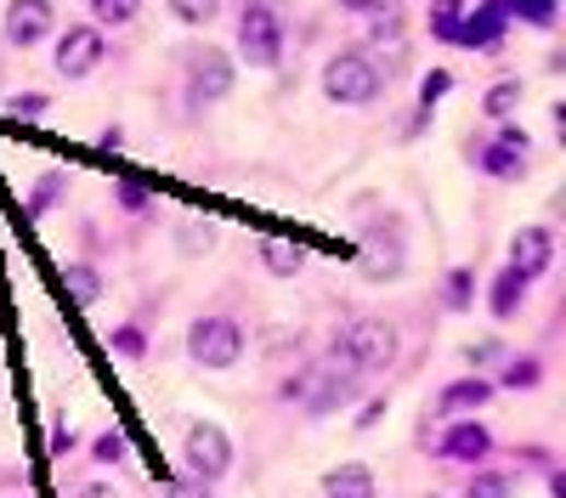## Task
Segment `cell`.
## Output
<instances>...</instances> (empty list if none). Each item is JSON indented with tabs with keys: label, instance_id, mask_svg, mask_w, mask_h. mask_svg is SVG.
I'll return each instance as SVG.
<instances>
[{
	"label": "cell",
	"instance_id": "d6a6232c",
	"mask_svg": "<svg viewBox=\"0 0 566 498\" xmlns=\"http://www.w3.org/2000/svg\"><path fill=\"white\" fill-rule=\"evenodd\" d=\"M125 453V437H103V442H96V459H119Z\"/></svg>",
	"mask_w": 566,
	"mask_h": 498
},
{
	"label": "cell",
	"instance_id": "484cf974",
	"mask_svg": "<svg viewBox=\"0 0 566 498\" xmlns=\"http://www.w3.org/2000/svg\"><path fill=\"white\" fill-rule=\"evenodd\" d=\"M498 148H510V153H532V137H527V130H516V125H505V130H498Z\"/></svg>",
	"mask_w": 566,
	"mask_h": 498
},
{
	"label": "cell",
	"instance_id": "d590c367",
	"mask_svg": "<svg viewBox=\"0 0 566 498\" xmlns=\"http://www.w3.org/2000/svg\"><path fill=\"white\" fill-rule=\"evenodd\" d=\"M340 7H346V12H369V7H374V0H340Z\"/></svg>",
	"mask_w": 566,
	"mask_h": 498
},
{
	"label": "cell",
	"instance_id": "7a4b0ae2",
	"mask_svg": "<svg viewBox=\"0 0 566 498\" xmlns=\"http://www.w3.org/2000/svg\"><path fill=\"white\" fill-rule=\"evenodd\" d=\"M380 91H385V69L369 51H335V57L323 62V96H328V103L369 108Z\"/></svg>",
	"mask_w": 566,
	"mask_h": 498
},
{
	"label": "cell",
	"instance_id": "277c9868",
	"mask_svg": "<svg viewBox=\"0 0 566 498\" xmlns=\"http://www.w3.org/2000/svg\"><path fill=\"white\" fill-rule=\"evenodd\" d=\"M239 51L250 57V69H278V57H284V23H278L273 7H261V0H244Z\"/></svg>",
	"mask_w": 566,
	"mask_h": 498
},
{
	"label": "cell",
	"instance_id": "8fae6325",
	"mask_svg": "<svg viewBox=\"0 0 566 498\" xmlns=\"http://www.w3.org/2000/svg\"><path fill=\"white\" fill-rule=\"evenodd\" d=\"M312 260V250L301 244V239H266L261 244V267L273 273V278H294Z\"/></svg>",
	"mask_w": 566,
	"mask_h": 498
},
{
	"label": "cell",
	"instance_id": "836d02e7",
	"mask_svg": "<svg viewBox=\"0 0 566 498\" xmlns=\"http://www.w3.org/2000/svg\"><path fill=\"white\" fill-rule=\"evenodd\" d=\"M46 108V96H18V103H12V114H41Z\"/></svg>",
	"mask_w": 566,
	"mask_h": 498
},
{
	"label": "cell",
	"instance_id": "e0dca14e",
	"mask_svg": "<svg viewBox=\"0 0 566 498\" xmlns=\"http://www.w3.org/2000/svg\"><path fill=\"white\" fill-rule=\"evenodd\" d=\"M357 273H362V278H374V283H380V278H396V273H403V255H396V250H385V255H380V244H369V255L357 260Z\"/></svg>",
	"mask_w": 566,
	"mask_h": 498
},
{
	"label": "cell",
	"instance_id": "8992f818",
	"mask_svg": "<svg viewBox=\"0 0 566 498\" xmlns=\"http://www.w3.org/2000/svg\"><path fill=\"white\" fill-rule=\"evenodd\" d=\"M182 459H187V471H193V476H205V482L227 476V464H232V442H227V430H221V425H210V419L187 425Z\"/></svg>",
	"mask_w": 566,
	"mask_h": 498
},
{
	"label": "cell",
	"instance_id": "ffe728a7",
	"mask_svg": "<svg viewBox=\"0 0 566 498\" xmlns=\"http://www.w3.org/2000/svg\"><path fill=\"white\" fill-rule=\"evenodd\" d=\"M510 493H516V482L505 471H482V476H471V487H464V498H510Z\"/></svg>",
	"mask_w": 566,
	"mask_h": 498
},
{
	"label": "cell",
	"instance_id": "44dd1931",
	"mask_svg": "<svg viewBox=\"0 0 566 498\" xmlns=\"http://www.w3.org/2000/svg\"><path fill=\"white\" fill-rule=\"evenodd\" d=\"M171 12H176L187 28H205V23H216L221 0H171Z\"/></svg>",
	"mask_w": 566,
	"mask_h": 498
},
{
	"label": "cell",
	"instance_id": "ac0fdd59",
	"mask_svg": "<svg viewBox=\"0 0 566 498\" xmlns=\"http://www.w3.org/2000/svg\"><path fill=\"white\" fill-rule=\"evenodd\" d=\"M493 119H510L516 108H521V80H498L493 91H487V103H482Z\"/></svg>",
	"mask_w": 566,
	"mask_h": 498
},
{
	"label": "cell",
	"instance_id": "f1b7e54d",
	"mask_svg": "<svg viewBox=\"0 0 566 498\" xmlns=\"http://www.w3.org/2000/svg\"><path fill=\"white\" fill-rule=\"evenodd\" d=\"M453 23H459V0H437V28L453 35Z\"/></svg>",
	"mask_w": 566,
	"mask_h": 498
},
{
	"label": "cell",
	"instance_id": "ba28073f",
	"mask_svg": "<svg viewBox=\"0 0 566 498\" xmlns=\"http://www.w3.org/2000/svg\"><path fill=\"white\" fill-rule=\"evenodd\" d=\"M550 260H555V232H550V227H521L516 239H510V267H516L521 278L550 273Z\"/></svg>",
	"mask_w": 566,
	"mask_h": 498
},
{
	"label": "cell",
	"instance_id": "cb8c5ba5",
	"mask_svg": "<svg viewBox=\"0 0 566 498\" xmlns=\"http://www.w3.org/2000/svg\"><path fill=\"white\" fill-rule=\"evenodd\" d=\"M210 239H216V227H210V221H187V227H182L187 255H205V250H210Z\"/></svg>",
	"mask_w": 566,
	"mask_h": 498
},
{
	"label": "cell",
	"instance_id": "6da1fadb",
	"mask_svg": "<svg viewBox=\"0 0 566 498\" xmlns=\"http://www.w3.org/2000/svg\"><path fill=\"white\" fill-rule=\"evenodd\" d=\"M357 374H362V369L351 362V351L335 346V351L317 362V369H307L301 380H289L284 396H294L307 414H335L340 403H351V396H357Z\"/></svg>",
	"mask_w": 566,
	"mask_h": 498
},
{
	"label": "cell",
	"instance_id": "e575fe53",
	"mask_svg": "<svg viewBox=\"0 0 566 498\" xmlns=\"http://www.w3.org/2000/svg\"><path fill=\"white\" fill-rule=\"evenodd\" d=\"M74 498H119V493H114V487H103V482H91V487H80Z\"/></svg>",
	"mask_w": 566,
	"mask_h": 498
},
{
	"label": "cell",
	"instance_id": "d4e9b609",
	"mask_svg": "<svg viewBox=\"0 0 566 498\" xmlns=\"http://www.w3.org/2000/svg\"><path fill=\"white\" fill-rule=\"evenodd\" d=\"M493 7H505V0H493ZM516 12H527L532 23H555V0H510Z\"/></svg>",
	"mask_w": 566,
	"mask_h": 498
},
{
	"label": "cell",
	"instance_id": "2e32d148",
	"mask_svg": "<svg viewBox=\"0 0 566 498\" xmlns=\"http://www.w3.org/2000/svg\"><path fill=\"white\" fill-rule=\"evenodd\" d=\"M442 453H453V459H482V453H487V430H482V425H459Z\"/></svg>",
	"mask_w": 566,
	"mask_h": 498
},
{
	"label": "cell",
	"instance_id": "603a6c76",
	"mask_svg": "<svg viewBox=\"0 0 566 498\" xmlns=\"http://www.w3.org/2000/svg\"><path fill=\"white\" fill-rule=\"evenodd\" d=\"M91 12H96V23H114V28H125L130 18L142 12V0H91Z\"/></svg>",
	"mask_w": 566,
	"mask_h": 498
},
{
	"label": "cell",
	"instance_id": "f546056e",
	"mask_svg": "<svg viewBox=\"0 0 566 498\" xmlns=\"http://www.w3.org/2000/svg\"><path fill=\"white\" fill-rule=\"evenodd\" d=\"M114 340H119V351H125V357H142V335H137V328H119Z\"/></svg>",
	"mask_w": 566,
	"mask_h": 498
},
{
	"label": "cell",
	"instance_id": "5bb4252c",
	"mask_svg": "<svg viewBox=\"0 0 566 498\" xmlns=\"http://www.w3.org/2000/svg\"><path fill=\"white\" fill-rule=\"evenodd\" d=\"M521 294H527V278H521V273L510 267L505 278L493 283V317H510V312L521 306Z\"/></svg>",
	"mask_w": 566,
	"mask_h": 498
},
{
	"label": "cell",
	"instance_id": "9c48e42d",
	"mask_svg": "<svg viewBox=\"0 0 566 498\" xmlns=\"http://www.w3.org/2000/svg\"><path fill=\"white\" fill-rule=\"evenodd\" d=\"M96 62H103V35H96V28H69V35L57 40V69L69 80H85Z\"/></svg>",
	"mask_w": 566,
	"mask_h": 498
},
{
	"label": "cell",
	"instance_id": "4dcf8cb0",
	"mask_svg": "<svg viewBox=\"0 0 566 498\" xmlns=\"http://www.w3.org/2000/svg\"><path fill=\"white\" fill-rule=\"evenodd\" d=\"M164 498H205V487H198V482H171Z\"/></svg>",
	"mask_w": 566,
	"mask_h": 498
},
{
	"label": "cell",
	"instance_id": "30bf717a",
	"mask_svg": "<svg viewBox=\"0 0 566 498\" xmlns=\"http://www.w3.org/2000/svg\"><path fill=\"white\" fill-rule=\"evenodd\" d=\"M46 28H51V0H12L7 7V40L12 46L46 40Z\"/></svg>",
	"mask_w": 566,
	"mask_h": 498
},
{
	"label": "cell",
	"instance_id": "1f68e13d",
	"mask_svg": "<svg viewBox=\"0 0 566 498\" xmlns=\"http://www.w3.org/2000/svg\"><path fill=\"white\" fill-rule=\"evenodd\" d=\"M442 91H448V74H430V80H425V91H419V96H425V108H430V103H437V96H442Z\"/></svg>",
	"mask_w": 566,
	"mask_h": 498
},
{
	"label": "cell",
	"instance_id": "9a60e30c",
	"mask_svg": "<svg viewBox=\"0 0 566 498\" xmlns=\"http://www.w3.org/2000/svg\"><path fill=\"white\" fill-rule=\"evenodd\" d=\"M62 289H69L74 306H91L96 294H103V278H96L91 267H69V273H62Z\"/></svg>",
	"mask_w": 566,
	"mask_h": 498
},
{
	"label": "cell",
	"instance_id": "83f0119b",
	"mask_svg": "<svg viewBox=\"0 0 566 498\" xmlns=\"http://www.w3.org/2000/svg\"><path fill=\"white\" fill-rule=\"evenodd\" d=\"M464 357H471L476 369H482V362H498V357H505V340H476V346L464 351Z\"/></svg>",
	"mask_w": 566,
	"mask_h": 498
},
{
	"label": "cell",
	"instance_id": "3957f363",
	"mask_svg": "<svg viewBox=\"0 0 566 498\" xmlns=\"http://www.w3.org/2000/svg\"><path fill=\"white\" fill-rule=\"evenodd\" d=\"M187 357L198 369H232L244 357V328L232 317H198L187 328Z\"/></svg>",
	"mask_w": 566,
	"mask_h": 498
},
{
	"label": "cell",
	"instance_id": "d6986e66",
	"mask_svg": "<svg viewBox=\"0 0 566 498\" xmlns=\"http://www.w3.org/2000/svg\"><path fill=\"white\" fill-rule=\"evenodd\" d=\"M487 396H493V385H487V380H459V385L442 396V408H482Z\"/></svg>",
	"mask_w": 566,
	"mask_h": 498
},
{
	"label": "cell",
	"instance_id": "7c38bea8",
	"mask_svg": "<svg viewBox=\"0 0 566 498\" xmlns=\"http://www.w3.org/2000/svg\"><path fill=\"white\" fill-rule=\"evenodd\" d=\"M323 498H374V471L369 464H335L323 476Z\"/></svg>",
	"mask_w": 566,
	"mask_h": 498
},
{
	"label": "cell",
	"instance_id": "4fadbf2b",
	"mask_svg": "<svg viewBox=\"0 0 566 498\" xmlns=\"http://www.w3.org/2000/svg\"><path fill=\"white\" fill-rule=\"evenodd\" d=\"M362 18H369V40H380V46H403V7H391V0H374V7L369 12H362Z\"/></svg>",
	"mask_w": 566,
	"mask_h": 498
},
{
	"label": "cell",
	"instance_id": "8d00e7d4",
	"mask_svg": "<svg viewBox=\"0 0 566 498\" xmlns=\"http://www.w3.org/2000/svg\"><path fill=\"white\" fill-rule=\"evenodd\" d=\"M430 498H437V493H430Z\"/></svg>",
	"mask_w": 566,
	"mask_h": 498
},
{
	"label": "cell",
	"instance_id": "5b68a950",
	"mask_svg": "<svg viewBox=\"0 0 566 498\" xmlns=\"http://www.w3.org/2000/svg\"><path fill=\"white\" fill-rule=\"evenodd\" d=\"M340 346L351 351V362H357L362 374H380V369H391V362H396V328L385 317H357L346 328Z\"/></svg>",
	"mask_w": 566,
	"mask_h": 498
},
{
	"label": "cell",
	"instance_id": "52a82bcc",
	"mask_svg": "<svg viewBox=\"0 0 566 498\" xmlns=\"http://www.w3.org/2000/svg\"><path fill=\"white\" fill-rule=\"evenodd\" d=\"M187 69H193V96H198V103H216V96H227V91H232V57H227V51H216V46L193 51V57H187Z\"/></svg>",
	"mask_w": 566,
	"mask_h": 498
},
{
	"label": "cell",
	"instance_id": "7402d4cb",
	"mask_svg": "<svg viewBox=\"0 0 566 498\" xmlns=\"http://www.w3.org/2000/svg\"><path fill=\"white\" fill-rule=\"evenodd\" d=\"M482 171H487V176H521V171H527V159H521V153H510V148H498V142H493V148L482 153Z\"/></svg>",
	"mask_w": 566,
	"mask_h": 498
},
{
	"label": "cell",
	"instance_id": "4316f807",
	"mask_svg": "<svg viewBox=\"0 0 566 498\" xmlns=\"http://www.w3.org/2000/svg\"><path fill=\"white\" fill-rule=\"evenodd\" d=\"M532 380H539V362H510L505 385H516V391H532Z\"/></svg>",
	"mask_w": 566,
	"mask_h": 498
}]
</instances>
